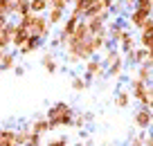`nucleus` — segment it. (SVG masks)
<instances>
[{"instance_id": "obj_7", "label": "nucleus", "mask_w": 153, "mask_h": 146, "mask_svg": "<svg viewBox=\"0 0 153 146\" xmlns=\"http://www.w3.org/2000/svg\"><path fill=\"white\" fill-rule=\"evenodd\" d=\"M149 18H151V11L140 9V7H131V11H128V25H131V27L142 29Z\"/></svg>"}, {"instance_id": "obj_6", "label": "nucleus", "mask_w": 153, "mask_h": 146, "mask_svg": "<svg viewBox=\"0 0 153 146\" xmlns=\"http://www.w3.org/2000/svg\"><path fill=\"white\" fill-rule=\"evenodd\" d=\"M133 124L140 128V130H149V128L153 126V110L149 108V106L137 108V113L133 115Z\"/></svg>"}, {"instance_id": "obj_19", "label": "nucleus", "mask_w": 153, "mask_h": 146, "mask_svg": "<svg viewBox=\"0 0 153 146\" xmlns=\"http://www.w3.org/2000/svg\"><path fill=\"white\" fill-rule=\"evenodd\" d=\"M122 72H124V56L120 54V56H117L108 67H106V74H108V76H115V79H117V76H122Z\"/></svg>"}, {"instance_id": "obj_28", "label": "nucleus", "mask_w": 153, "mask_h": 146, "mask_svg": "<svg viewBox=\"0 0 153 146\" xmlns=\"http://www.w3.org/2000/svg\"><path fill=\"white\" fill-rule=\"evenodd\" d=\"M135 7H140V9H146L153 14V0H135Z\"/></svg>"}, {"instance_id": "obj_33", "label": "nucleus", "mask_w": 153, "mask_h": 146, "mask_svg": "<svg viewBox=\"0 0 153 146\" xmlns=\"http://www.w3.org/2000/svg\"><path fill=\"white\" fill-rule=\"evenodd\" d=\"M7 23H9V16H7V14H2V11H0V29L5 27Z\"/></svg>"}, {"instance_id": "obj_13", "label": "nucleus", "mask_w": 153, "mask_h": 146, "mask_svg": "<svg viewBox=\"0 0 153 146\" xmlns=\"http://www.w3.org/2000/svg\"><path fill=\"white\" fill-rule=\"evenodd\" d=\"M137 79L144 81V83H149V85L153 83V65L149 63V59H146L144 63H140V65H137Z\"/></svg>"}, {"instance_id": "obj_23", "label": "nucleus", "mask_w": 153, "mask_h": 146, "mask_svg": "<svg viewBox=\"0 0 153 146\" xmlns=\"http://www.w3.org/2000/svg\"><path fill=\"white\" fill-rule=\"evenodd\" d=\"M29 133H32L29 126L18 128V130H16V144H29Z\"/></svg>"}, {"instance_id": "obj_9", "label": "nucleus", "mask_w": 153, "mask_h": 146, "mask_svg": "<svg viewBox=\"0 0 153 146\" xmlns=\"http://www.w3.org/2000/svg\"><path fill=\"white\" fill-rule=\"evenodd\" d=\"M43 43H45V41H41V38H36V36H32V34H29V38H27V41H25L23 45L18 47V50H16V54L29 56V54H32V52H36V50H38L41 45H43Z\"/></svg>"}, {"instance_id": "obj_1", "label": "nucleus", "mask_w": 153, "mask_h": 146, "mask_svg": "<svg viewBox=\"0 0 153 146\" xmlns=\"http://www.w3.org/2000/svg\"><path fill=\"white\" fill-rule=\"evenodd\" d=\"M63 54H65L68 63H83L88 61V59H92L97 54L95 45H92V32H90V25H88V20H79V25H76V29L70 34V36L65 38V43H63Z\"/></svg>"}, {"instance_id": "obj_25", "label": "nucleus", "mask_w": 153, "mask_h": 146, "mask_svg": "<svg viewBox=\"0 0 153 146\" xmlns=\"http://www.w3.org/2000/svg\"><path fill=\"white\" fill-rule=\"evenodd\" d=\"M88 85H90V83H88L83 76H72V90H74V92H83Z\"/></svg>"}, {"instance_id": "obj_34", "label": "nucleus", "mask_w": 153, "mask_h": 146, "mask_svg": "<svg viewBox=\"0 0 153 146\" xmlns=\"http://www.w3.org/2000/svg\"><path fill=\"white\" fill-rule=\"evenodd\" d=\"M14 74H16V76H23V74H25V67H23V65H16V67H14Z\"/></svg>"}, {"instance_id": "obj_27", "label": "nucleus", "mask_w": 153, "mask_h": 146, "mask_svg": "<svg viewBox=\"0 0 153 146\" xmlns=\"http://www.w3.org/2000/svg\"><path fill=\"white\" fill-rule=\"evenodd\" d=\"M14 0H0V11L2 14H7V16H14Z\"/></svg>"}, {"instance_id": "obj_21", "label": "nucleus", "mask_w": 153, "mask_h": 146, "mask_svg": "<svg viewBox=\"0 0 153 146\" xmlns=\"http://www.w3.org/2000/svg\"><path fill=\"white\" fill-rule=\"evenodd\" d=\"M50 9V0H29V11L34 14H48Z\"/></svg>"}, {"instance_id": "obj_31", "label": "nucleus", "mask_w": 153, "mask_h": 146, "mask_svg": "<svg viewBox=\"0 0 153 146\" xmlns=\"http://www.w3.org/2000/svg\"><path fill=\"white\" fill-rule=\"evenodd\" d=\"M52 144H54V146H65V144H70V139H68V137H56Z\"/></svg>"}, {"instance_id": "obj_3", "label": "nucleus", "mask_w": 153, "mask_h": 146, "mask_svg": "<svg viewBox=\"0 0 153 146\" xmlns=\"http://www.w3.org/2000/svg\"><path fill=\"white\" fill-rule=\"evenodd\" d=\"M45 117L50 119L52 124V130L54 128H65V126H72V119H74V108L65 101H56L48 108V115Z\"/></svg>"}, {"instance_id": "obj_17", "label": "nucleus", "mask_w": 153, "mask_h": 146, "mask_svg": "<svg viewBox=\"0 0 153 146\" xmlns=\"http://www.w3.org/2000/svg\"><path fill=\"white\" fill-rule=\"evenodd\" d=\"M41 65H43V70L48 72V74H54V72L59 70V61H56V56H54L52 52L43 54V59H41Z\"/></svg>"}, {"instance_id": "obj_30", "label": "nucleus", "mask_w": 153, "mask_h": 146, "mask_svg": "<svg viewBox=\"0 0 153 146\" xmlns=\"http://www.w3.org/2000/svg\"><path fill=\"white\" fill-rule=\"evenodd\" d=\"M115 2H117V0H99V5L104 7V9H113Z\"/></svg>"}, {"instance_id": "obj_10", "label": "nucleus", "mask_w": 153, "mask_h": 146, "mask_svg": "<svg viewBox=\"0 0 153 146\" xmlns=\"http://www.w3.org/2000/svg\"><path fill=\"white\" fill-rule=\"evenodd\" d=\"M14 32H16V23H11V20H9L2 29H0V47H2V50H9V47H11Z\"/></svg>"}, {"instance_id": "obj_15", "label": "nucleus", "mask_w": 153, "mask_h": 146, "mask_svg": "<svg viewBox=\"0 0 153 146\" xmlns=\"http://www.w3.org/2000/svg\"><path fill=\"white\" fill-rule=\"evenodd\" d=\"M48 20L52 25H61L65 20V7H56V5H50L48 9Z\"/></svg>"}, {"instance_id": "obj_24", "label": "nucleus", "mask_w": 153, "mask_h": 146, "mask_svg": "<svg viewBox=\"0 0 153 146\" xmlns=\"http://www.w3.org/2000/svg\"><path fill=\"white\" fill-rule=\"evenodd\" d=\"M27 11H29V0H20V2H16V5H14V16H16V18L25 16Z\"/></svg>"}, {"instance_id": "obj_16", "label": "nucleus", "mask_w": 153, "mask_h": 146, "mask_svg": "<svg viewBox=\"0 0 153 146\" xmlns=\"http://www.w3.org/2000/svg\"><path fill=\"white\" fill-rule=\"evenodd\" d=\"M14 67H16V50L14 52L7 50V52L2 54V59H0V72H11Z\"/></svg>"}, {"instance_id": "obj_20", "label": "nucleus", "mask_w": 153, "mask_h": 146, "mask_svg": "<svg viewBox=\"0 0 153 146\" xmlns=\"http://www.w3.org/2000/svg\"><path fill=\"white\" fill-rule=\"evenodd\" d=\"M16 144V130L14 128H0V146H14Z\"/></svg>"}, {"instance_id": "obj_36", "label": "nucleus", "mask_w": 153, "mask_h": 146, "mask_svg": "<svg viewBox=\"0 0 153 146\" xmlns=\"http://www.w3.org/2000/svg\"><path fill=\"white\" fill-rule=\"evenodd\" d=\"M83 117H86V122H88V124L95 122V115H92V113H83Z\"/></svg>"}, {"instance_id": "obj_35", "label": "nucleus", "mask_w": 153, "mask_h": 146, "mask_svg": "<svg viewBox=\"0 0 153 146\" xmlns=\"http://www.w3.org/2000/svg\"><path fill=\"white\" fill-rule=\"evenodd\" d=\"M149 94H151V97H149V108L153 110V85H149Z\"/></svg>"}, {"instance_id": "obj_26", "label": "nucleus", "mask_w": 153, "mask_h": 146, "mask_svg": "<svg viewBox=\"0 0 153 146\" xmlns=\"http://www.w3.org/2000/svg\"><path fill=\"white\" fill-rule=\"evenodd\" d=\"M86 117H83V113H74V119H72V128H76V130H83V126H86Z\"/></svg>"}, {"instance_id": "obj_12", "label": "nucleus", "mask_w": 153, "mask_h": 146, "mask_svg": "<svg viewBox=\"0 0 153 146\" xmlns=\"http://www.w3.org/2000/svg\"><path fill=\"white\" fill-rule=\"evenodd\" d=\"M27 38H29V29L25 27V25L16 23V32H14V38H11V47H14V50H18V47L23 45Z\"/></svg>"}, {"instance_id": "obj_29", "label": "nucleus", "mask_w": 153, "mask_h": 146, "mask_svg": "<svg viewBox=\"0 0 153 146\" xmlns=\"http://www.w3.org/2000/svg\"><path fill=\"white\" fill-rule=\"evenodd\" d=\"M41 142H43V135H41V133H29V144H41Z\"/></svg>"}, {"instance_id": "obj_38", "label": "nucleus", "mask_w": 153, "mask_h": 146, "mask_svg": "<svg viewBox=\"0 0 153 146\" xmlns=\"http://www.w3.org/2000/svg\"><path fill=\"white\" fill-rule=\"evenodd\" d=\"M7 52V50H2V47H0V59H2V54H5Z\"/></svg>"}, {"instance_id": "obj_11", "label": "nucleus", "mask_w": 153, "mask_h": 146, "mask_svg": "<svg viewBox=\"0 0 153 146\" xmlns=\"http://www.w3.org/2000/svg\"><path fill=\"white\" fill-rule=\"evenodd\" d=\"M117 47H120L122 54H128L133 47H137V45H135V36H133L126 27H124V32H122V38L117 41Z\"/></svg>"}, {"instance_id": "obj_8", "label": "nucleus", "mask_w": 153, "mask_h": 146, "mask_svg": "<svg viewBox=\"0 0 153 146\" xmlns=\"http://www.w3.org/2000/svg\"><path fill=\"white\" fill-rule=\"evenodd\" d=\"M79 20H81V16L74 14V11H70V16H68V18L61 23V34H59V36H61V47H63V43H65V38H68V36H70V34L76 29Z\"/></svg>"}, {"instance_id": "obj_32", "label": "nucleus", "mask_w": 153, "mask_h": 146, "mask_svg": "<svg viewBox=\"0 0 153 146\" xmlns=\"http://www.w3.org/2000/svg\"><path fill=\"white\" fill-rule=\"evenodd\" d=\"M50 47H54V50H56V47H61V36H59V38H52V36H50Z\"/></svg>"}, {"instance_id": "obj_2", "label": "nucleus", "mask_w": 153, "mask_h": 146, "mask_svg": "<svg viewBox=\"0 0 153 146\" xmlns=\"http://www.w3.org/2000/svg\"><path fill=\"white\" fill-rule=\"evenodd\" d=\"M20 25H25V27L29 29V34L36 38H41V41H50V36H52V27L54 25L48 20V14H34V11H27L25 16H20L18 18Z\"/></svg>"}, {"instance_id": "obj_5", "label": "nucleus", "mask_w": 153, "mask_h": 146, "mask_svg": "<svg viewBox=\"0 0 153 146\" xmlns=\"http://www.w3.org/2000/svg\"><path fill=\"white\" fill-rule=\"evenodd\" d=\"M131 97H133L140 106H149V97H151V94H149V83L140 81L137 76L131 79Z\"/></svg>"}, {"instance_id": "obj_14", "label": "nucleus", "mask_w": 153, "mask_h": 146, "mask_svg": "<svg viewBox=\"0 0 153 146\" xmlns=\"http://www.w3.org/2000/svg\"><path fill=\"white\" fill-rule=\"evenodd\" d=\"M149 59V47H144V45H140V47H133L128 52V61L131 63H135V65H140V63H144Z\"/></svg>"}, {"instance_id": "obj_18", "label": "nucleus", "mask_w": 153, "mask_h": 146, "mask_svg": "<svg viewBox=\"0 0 153 146\" xmlns=\"http://www.w3.org/2000/svg\"><path fill=\"white\" fill-rule=\"evenodd\" d=\"M29 128H32L34 133H41V135H45V133L52 130V124H50L48 117H38V119H34V122L29 124Z\"/></svg>"}, {"instance_id": "obj_37", "label": "nucleus", "mask_w": 153, "mask_h": 146, "mask_svg": "<svg viewBox=\"0 0 153 146\" xmlns=\"http://www.w3.org/2000/svg\"><path fill=\"white\" fill-rule=\"evenodd\" d=\"M149 63L153 65V50H149Z\"/></svg>"}, {"instance_id": "obj_22", "label": "nucleus", "mask_w": 153, "mask_h": 146, "mask_svg": "<svg viewBox=\"0 0 153 146\" xmlns=\"http://www.w3.org/2000/svg\"><path fill=\"white\" fill-rule=\"evenodd\" d=\"M128 104H131V92L120 90L117 97H115V106H117V108H128Z\"/></svg>"}, {"instance_id": "obj_39", "label": "nucleus", "mask_w": 153, "mask_h": 146, "mask_svg": "<svg viewBox=\"0 0 153 146\" xmlns=\"http://www.w3.org/2000/svg\"><path fill=\"white\" fill-rule=\"evenodd\" d=\"M14 2H20V0H14Z\"/></svg>"}, {"instance_id": "obj_4", "label": "nucleus", "mask_w": 153, "mask_h": 146, "mask_svg": "<svg viewBox=\"0 0 153 146\" xmlns=\"http://www.w3.org/2000/svg\"><path fill=\"white\" fill-rule=\"evenodd\" d=\"M106 74V65H104V61H99V59H88L86 61V67H83V79L90 83V81H95V79H101V76Z\"/></svg>"}]
</instances>
